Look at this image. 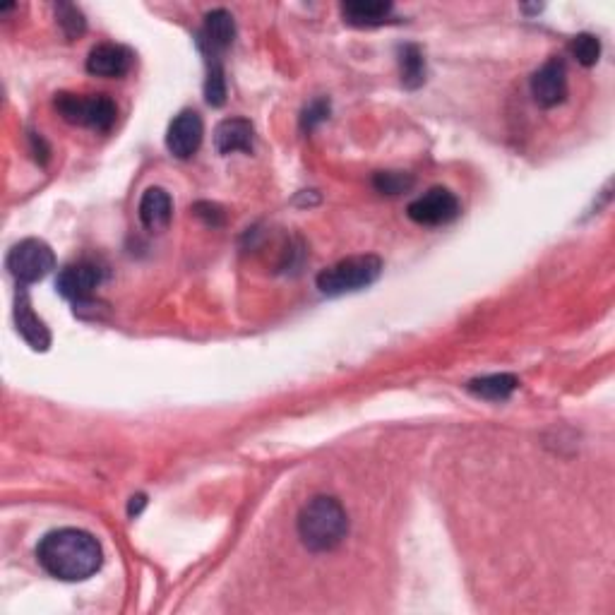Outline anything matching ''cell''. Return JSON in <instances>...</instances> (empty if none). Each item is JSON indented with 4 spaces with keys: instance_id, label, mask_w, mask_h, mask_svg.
Segmentation results:
<instances>
[{
    "instance_id": "cell-23",
    "label": "cell",
    "mask_w": 615,
    "mask_h": 615,
    "mask_svg": "<svg viewBox=\"0 0 615 615\" xmlns=\"http://www.w3.org/2000/svg\"><path fill=\"white\" fill-rule=\"evenodd\" d=\"M193 210L207 226H222L224 224V212L219 210L217 205H212V202H197Z\"/></svg>"
},
{
    "instance_id": "cell-14",
    "label": "cell",
    "mask_w": 615,
    "mask_h": 615,
    "mask_svg": "<svg viewBox=\"0 0 615 615\" xmlns=\"http://www.w3.org/2000/svg\"><path fill=\"white\" fill-rule=\"evenodd\" d=\"M394 15L392 3H382V0H349L342 5V17L346 25L351 27H380L392 22Z\"/></svg>"
},
{
    "instance_id": "cell-24",
    "label": "cell",
    "mask_w": 615,
    "mask_h": 615,
    "mask_svg": "<svg viewBox=\"0 0 615 615\" xmlns=\"http://www.w3.org/2000/svg\"><path fill=\"white\" fill-rule=\"evenodd\" d=\"M145 503H147L145 495H137V498L130 500V510H128V512H130V517H133V515H135V517L140 515V510H142V507H145Z\"/></svg>"
},
{
    "instance_id": "cell-11",
    "label": "cell",
    "mask_w": 615,
    "mask_h": 615,
    "mask_svg": "<svg viewBox=\"0 0 615 615\" xmlns=\"http://www.w3.org/2000/svg\"><path fill=\"white\" fill-rule=\"evenodd\" d=\"M133 51L125 49L121 44H99L89 51L87 56V73L97 75V77H109V80H116V77H123L130 73L133 68Z\"/></svg>"
},
{
    "instance_id": "cell-20",
    "label": "cell",
    "mask_w": 615,
    "mask_h": 615,
    "mask_svg": "<svg viewBox=\"0 0 615 615\" xmlns=\"http://www.w3.org/2000/svg\"><path fill=\"white\" fill-rule=\"evenodd\" d=\"M373 185L382 195H402L414 185V178L402 171H380L375 173Z\"/></svg>"
},
{
    "instance_id": "cell-8",
    "label": "cell",
    "mask_w": 615,
    "mask_h": 615,
    "mask_svg": "<svg viewBox=\"0 0 615 615\" xmlns=\"http://www.w3.org/2000/svg\"><path fill=\"white\" fill-rule=\"evenodd\" d=\"M202 135H205V123H202L200 113L185 109L171 121L169 133H166V147L176 159H190L200 149Z\"/></svg>"
},
{
    "instance_id": "cell-19",
    "label": "cell",
    "mask_w": 615,
    "mask_h": 615,
    "mask_svg": "<svg viewBox=\"0 0 615 615\" xmlns=\"http://www.w3.org/2000/svg\"><path fill=\"white\" fill-rule=\"evenodd\" d=\"M570 53L577 58V63H582L584 68H591L601 58V41L594 34H577L570 41Z\"/></svg>"
},
{
    "instance_id": "cell-15",
    "label": "cell",
    "mask_w": 615,
    "mask_h": 615,
    "mask_svg": "<svg viewBox=\"0 0 615 615\" xmlns=\"http://www.w3.org/2000/svg\"><path fill=\"white\" fill-rule=\"evenodd\" d=\"M173 202L164 188L145 190L140 200V222L147 231H164L171 224Z\"/></svg>"
},
{
    "instance_id": "cell-21",
    "label": "cell",
    "mask_w": 615,
    "mask_h": 615,
    "mask_svg": "<svg viewBox=\"0 0 615 615\" xmlns=\"http://www.w3.org/2000/svg\"><path fill=\"white\" fill-rule=\"evenodd\" d=\"M207 82H205V97L210 106H222L226 101V82H224V70L222 63L214 61L207 63Z\"/></svg>"
},
{
    "instance_id": "cell-17",
    "label": "cell",
    "mask_w": 615,
    "mask_h": 615,
    "mask_svg": "<svg viewBox=\"0 0 615 615\" xmlns=\"http://www.w3.org/2000/svg\"><path fill=\"white\" fill-rule=\"evenodd\" d=\"M399 75L406 89H419L426 82V58L419 46L406 44L399 49Z\"/></svg>"
},
{
    "instance_id": "cell-22",
    "label": "cell",
    "mask_w": 615,
    "mask_h": 615,
    "mask_svg": "<svg viewBox=\"0 0 615 615\" xmlns=\"http://www.w3.org/2000/svg\"><path fill=\"white\" fill-rule=\"evenodd\" d=\"M327 118H330V101H327V99H315L313 104H308L306 111H303L301 128L303 130H313V128H318L322 121H327Z\"/></svg>"
},
{
    "instance_id": "cell-3",
    "label": "cell",
    "mask_w": 615,
    "mask_h": 615,
    "mask_svg": "<svg viewBox=\"0 0 615 615\" xmlns=\"http://www.w3.org/2000/svg\"><path fill=\"white\" fill-rule=\"evenodd\" d=\"M382 272V260L378 255H351V258L339 260L337 265L327 267L318 274L315 284H318L320 294L325 296H344L354 294L378 282Z\"/></svg>"
},
{
    "instance_id": "cell-12",
    "label": "cell",
    "mask_w": 615,
    "mask_h": 615,
    "mask_svg": "<svg viewBox=\"0 0 615 615\" xmlns=\"http://www.w3.org/2000/svg\"><path fill=\"white\" fill-rule=\"evenodd\" d=\"M15 325L17 332L22 334V339H25L34 351H46L51 346L49 327H46L44 320H39V315L32 310L27 291H20L15 298Z\"/></svg>"
},
{
    "instance_id": "cell-18",
    "label": "cell",
    "mask_w": 615,
    "mask_h": 615,
    "mask_svg": "<svg viewBox=\"0 0 615 615\" xmlns=\"http://www.w3.org/2000/svg\"><path fill=\"white\" fill-rule=\"evenodd\" d=\"M56 17H58V27L63 29V34L68 39H77L85 34L87 20H85V15L80 13V8H75V5H70V3L56 5Z\"/></svg>"
},
{
    "instance_id": "cell-9",
    "label": "cell",
    "mask_w": 615,
    "mask_h": 615,
    "mask_svg": "<svg viewBox=\"0 0 615 615\" xmlns=\"http://www.w3.org/2000/svg\"><path fill=\"white\" fill-rule=\"evenodd\" d=\"M236 39V22L229 10H212L205 15V25L200 29V49L205 53L207 63H222V53L234 44Z\"/></svg>"
},
{
    "instance_id": "cell-16",
    "label": "cell",
    "mask_w": 615,
    "mask_h": 615,
    "mask_svg": "<svg viewBox=\"0 0 615 615\" xmlns=\"http://www.w3.org/2000/svg\"><path fill=\"white\" fill-rule=\"evenodd\" d=\"M517 387L519 380L510 373H495L469 382V392L481 399H488V402H505L507 397H512Z\"/></svg>"
},
{
    "instance_id": "cell-5",
    "label": "cell",
    "mask_w": 615,
    "mask_h": 615,
    "mask_svg": "<svg viewBox=\"0 0 615 615\" xmlns=\"http://www.w3.org/2000/svg\"><path fill=\"white\" fill-rule=\"evenodd\" d=\"M5 265L17 284L27 286L41 282L56 267V255H53L49 243L39 241V238H25L10 250Z\"/></svg>"
},
{
    "instance_id": "cell-6",
    "label": "cell",
    "mask_w": 615,
    "mask_h": 615,
    "mask_svg": "<svg viewBox=\"0 0 615 615\" xmlns=\"http://www.w3.org/2000/svg\"><path fill=\"white\" fill-rule=\"evenodd\" d=\"M462 212L457 195L447 188H431L426 195L416 197L406 214L414 224L421 226H445L452 224Z\"/></svg>"
},
{
    "instance_id": "cell-4",
    "label": "cell",
    "mask_w": 615,
    "mask_h": 615,
    "mask_svg": "<svg viewBox=\"0 0 615 615\" xmlns=\"http://www.w3.org/2000/svg\"><path fill=\"white\" fill-rule=\"evenodd\" d=\"M53 106L61 113L63 121L97 130V133H109L118 118V106L106 94L61 92L53 99Z\"/></svg>"
},
{
    "instance_id": "cell-2",
    "label": "cell",
    "mask_w": 615,
    "mask_h": 615,
    "mask_svg": "<svg viewBox=\"0 0 615 615\" xmlns=\"http://www.w3.org/2000/svg\"><path fill=\"white\" fill-rule=\"evenodd\" d=\"M296 527L308 551L327 553L334 551L349 534V515L332 495H315L298 512Z\"/></svg>"
},
{
    "instance_id": "cell-13",
    "label": "cell",
    "mask_w": 615,
    "mask_h": 615,
    "mask_svg": "<svg viewBox=\"0 0 615 615\" xmlns=\"http://www.w3.org/2000/svg\"><path fill=\"white\" fill-rule=\"evenodd\" d=\"M253 123L246 118H226L214 130V147L219 154L250 152L253 149Z\"/></svg>"
},
{
    "instance_id": "cell-1",
    "label": "cell",
    "mask_w": 615,
    "mask_h": 615,
    "mask_svg": "<svg viewBox=\"0 0 615 615\" xmlns=\"http://www.w3.org/2000/svg\"><path fill=\"white\" fill-rule=\"evenodd\" d=\"M37 560L51 577L63 579V582H85L99 572L104 563V551L89 531L68 527L51 531L41 539Z\"/></svg>"
},
{
    "instance_id": "cell-7",
    "label": "cell",
    "mask_w": 615,
    "mask_h": 615,
    "mask_svg": "<svg viewBox=\"0 0 615 615\" xmlns=\"http://www.w3.org/2000/svg\"><path fill=\"white\" fill-rule=\"evenodd\" d=\"M101 282H104V272H101L97 262L80 260V262H70V265L63 267L61 274H58L56 289L58 294L68 298V301L80 303L92 298L94 289H97Z\"/></svg>"
},
{
    "instance_id": "cell-10",
    "label": "cell",
    "mask_w": 615,
    "mask_h": 615,
    "mask_svg": "<svg viewBox=\"0 0 615 615\" xmlns=\"http://www.w3.org/2000/svg\"><path fill=\"white\" fill-rule=\"evenodd\" d=\"M531 94L543 109L563 104L567 97V70L560 58H551L531 77Z\"/></svg>"
}]
</instances>
